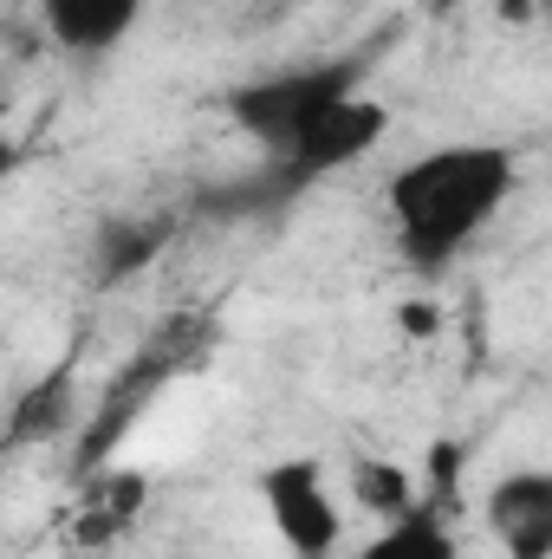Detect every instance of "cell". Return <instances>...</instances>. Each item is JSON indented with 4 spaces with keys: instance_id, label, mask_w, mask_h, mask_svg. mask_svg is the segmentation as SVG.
Segmentation results:
<instances>
[{
    "instance_id": "cell-6",
    "label": "cell",
    "mask_w": 552,
    "mask_h": 559,
    "mask_svg": "<svg viewBox=\"0 0 552 559\" xmlns=\"http://www.w3.org/2000/svg\"><path fill=\"white\" fill-rule=\"evenodd\" d=\"M137 13H143V0H46V33L72 59H98V52L131 39Z\"/></svg>"
},
{
    "instance_id": "cell-5",
    "label": "cell",
    "mask_w": 552,
    "mask_h": 559,
    "mask_svg": "<svg viewBox=\"0 0 552 559\" xmlns=\"http://www.w3.org/2000/svg\"><path fill=\"white\" fill-rule=\"evenodd\" d=\"M488 534L507 559H552V468H514L481 501Z\"/></svg>"
},
{
    "instance_id": "cell-11",
    "label": "cell",
    "mask_w": 552,
    "mask_h": 559,
    "mask_svg": "<svg viewBox=\"0 0 552 559\" xmlns=\"http://www.w3.org/2000/svg\"><path fill=\"white\" fill-rule=\"evenodd\" d=\"M351 488H358V501L371 508V514H384V521H397V514H410L416 501V475L404 462H384V455H358L351 462Z\"/></svg>"
},
{
    "instance_id": "cell-10",
    "label": "cell",
    "mask_w": 552,
    "mask_h": 559,
    "mask_svg": "<svg viewBox=\"0 0 552 559\" xmlns=\"http://www.w3.org/2000/svg\"><path fill=\"white\" fill-rule=\"evenodd\" d=\"M351 559H461L455 527H448V514H442V495H422L410 514L384 521V534L364 540Z\"/></svg>"
},
{
    "instance_id": "cell-12",
    "label": "cell",
    "mask_w": 552,
    "mask_h": 559,
    "mask_svg": "<svg viewBox=\"0 0 552 559\" xmlns=\"http://www.w3.org/2000/svg\"><path fill=\"white\" fill-rule=\"evenodd\" d=\"M507 26H552V0H494Z\"/></svg>"
},
{
    "instance_id": "cell-8",
    "label": "cell",
    "mask_w": 552,
    "mask_h": 559,
    "mask_svg": "<svg viewBox=\"0 0 552 559\" xmlns=\"http://www.w3.org/2000/svg\"><path fill=\"white\" fill-rule=\"evenodd\" d=\"M143 514V475L131 468H105V475H85V495H79V521H72V540L79 547H111L131 521Z\"/></svg>"
},
{
    "instance_id": "cell-13",
    "label": "cell",
    "mask_w": 552,
    "mask_h": 559,
    "mask_svg": "<svg viewBox=\"0 0 552 559\" xmlns=\"http://www.w3.org/2000/svg\"><path fill=\"white\" fill-rule=\"evenodd\" d=\"M429 7H435V13H455V7H461V0H429Z\"/></svg>"
},
{
    "instance_id": "cell-7",
    "label": "cell",
    "mask_w": 552,
    "mask_h": 559,
    "mask_svg": "<svg viewBox=\"0 0 552 559\" xmlns=\"http://www.w3.org/2000/svg\"><path fill=\"white\" fill-rule=\"evenodd\" d=\"M169 235H176V215H118V222H105L98 241H92V280L98 286L137 280L169 248Z\"/></svg>"
},
{
    "instance_id": "cell-9",
    "label": "cell",
    "mask_w": 552,
    "mask_h": 559,
    "mask_svg": "<svg viewBox=\"0 0 552 559\" xmlns=\"http://www.w3.org/2000/svg\"><path fill=\"white\" fill-rule=\"evenodd\" d=\"M79 423V384L72 371H52L39 384H26L7 411V449H33V442H52V436H72Z\"/></svg>"
},
{
    "instance_id": "cell-2",
    "label": "cell",
    "mask_w": 552,
    "mask_h": 559,
    "mask_svg": "<svg viewBox=\"0 0 552 559\" xmlns=\"http://www.w3.org/2000/svg\"><path fill=\"white\" fill-rule=\"evenodd\" d=\"M371 72V52H338V59H312V66H286V72H261L241 79L221 111L241 138H254L267 156H279L286 143H299V131L312 118H325L338 98L358 92V79Z\"/></svg>"
},
{
    "instance_id": "cell-4",
    "label": "cell",
    "mask_w": 552,
    "mask_h": 559,
    "mask_svg": "<svg viewBox=\"0 0 552 559\" xmlns=\"http://www.w3.org/2000/svg\"><path fill=\"white\" fill-rule=\"evenodd\" d=\"M254 488H261V508H267V521H274V534L286 540L292 559H332L338 554L345 514H338V501H332L319 462H305V455L274 462V468H261Z\"/></svg>"
},
{
    "instance_id": "cell-3",
    "label": "cell",
    "mask_w": 552,
    "mask_h": 559,
    "mask_svg": "<svg viewBox=\"0 0 552 559\" xmlns=\"http://www.w3.org/2000/svg\"><path fill=\"white\" fill-rule=\"evenodd\" d=\"M208 345V319H169L149 345H143L137 358L105 384V404H98V417L85 423V442H79V455H72V468L79 475H98L105 468V455L124 442V429L143 417V404L182 371V365H195V352Z\"/></svg>"
},
{
    "instance_id": "cell-1",
    "label": "cell",
    "mask_w": 552,
    "mask_h": 559,
    "mask_svg": "<svg viewBox=\"0 0 552 559\" xmlns=\"http://www.w3.org/2000/svg\"><path fill=\"white\" fill-rule=\"evenodd\" d=\"M514 189V150L501 143H442L404 163L384 189L397 254L416 274H442L507 202Z\"/></svg>"
}]
</instances>
